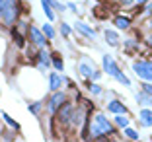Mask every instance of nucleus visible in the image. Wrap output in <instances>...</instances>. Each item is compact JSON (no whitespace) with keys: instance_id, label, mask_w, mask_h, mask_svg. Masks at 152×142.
I'll return each instance as SVG.
<instances>
[{"instance_id":"nucleus-1","label":"nucleus","mask_w":152,"mask_h":142,"mask_svg":"<svg viewBox=\"0 0 152 142\" xmlns=\"http://www.w3.org/2000/svg\"><path fill=\"white\" fill-rule=\"evenodd\" d=\"M82 134H84L88 140H98L102 136H115L117 134V127L103 115V113H96L92 119L88 117L86 125L82 127Z\"/></svg>"},{"instance_id":"nucleus-2","label":"nucleus","mask_w":152,"mask_h":142,"mask_svg":"<svg viewBox=\"0 0 152 142\" xmlns=\"http://www.w3.org/2000/svg\"><path fill=\"white\" fill-rule=\"evenodd\" d=\"M18 16H20L18 0H4V2H0V22L4 23V27L12 29L18 23Z\"/></svg>"},{"instance_id":"nucleus-3","label":"nucleus","mask_w":152,"mask_h":142,"mask_svg":"<svg viewBox=\"0 0 152 142\" xmlns=\"http://www.w3.org/2000/svg\"><path fill=\"white\" fill-rule=\"evenodd\" d=\"M74 101H70V99H66V101L61 105V109H58L57 113H55V121H57L63 129H66V127H70V119H72V111H74Z\"/></svg>"},{"instance_id":"nucleus-4","label":"nucleus","mask_w":152,"mask_h":142,"mask_svg":"<svg viewBox=\"0 0 152 142\" xmlns=\"http://www.w3.org/2000/svg\"><path fill=\"white\" fill-rule=\"evenodd\" d=\"M133 72L144 82H152V60H133Z\"/></svg>"},{"instance_id":"nucleus-5","label":"nucleus","mask_w":152,"mask_h":142,"mask_svg":"<svg viewBox=\"0 0 152 142\" xmlns=\"http://www.w3.org/2000/svg\"><path fill=\"white\" fill-rule=\"evenodd\" d=\"M26 37H27V41H29L33 47H37V49H45V45H47V37H45L43 31H41L39 27H35V25L27 27Z\"/></svg>"},{"instance_id":"nucleus-6","label":"nucleus","mask_w":152,"mask_h":142,"mask_svg":"<svg viewBox=\"0 0 152 142\" xmlns=\"http://www.w3.org/2000/svg\"><path fill=\"white\" fill-rule=\"evenodd\" d=\"M66 99L68 98H66V92H64V90H58V92H53V93H51V98L47 99V109H49L51 115H55Z\"/></svg>"},{"instance_id":"nucleus-7","label":"nucleus","mask_w":152,"mask_h":142,"mask_svg":"<svg viewBox=\"0 0 152 142\" xmlns=\"http://www.w3.org/2000/svg\"><path fill=\"white\" fill-rule=\"evenodd\" d=\"M102 66H103V72H107V76H111V78H115V76L121 72L119 64L113 60L111 55H103V58H102Z\"/></svg>"},{"instance_id":"nucleus-8","label":"nucleus","mask_w":152,"mask_h":142,"mask_svg":"<svg viewBox=\"0 0 152 142\" xmlns=\"http://www.w3.org/2000/svg\"><path fill=\"white\" fill-rule=\"evenodd\" d=\"M74 29L78 31V33H82V35H84L86 39H90V41L96 39V29L92 25H88V23H84V22H76L74 23Z\"/></svg>"},{"instance_id":"nucleus-9","label":"nucleus","mask_w":152,"mask_h":142,"mask_svg":"<svg viewBox=\"0 0 152 142\" xmlns=\"http://www.w3.org/2000/svg\"><path fill=\"white\" fill-rule=\"evenodd\" d=\"M64 84V76L61 72H51L49 74V90L51 92H58Z\"/></svg>"},{"instance_id":"nucleus-10","label":"nucleus","mask_w":152,"mask_h":142,"mask_svg":"<svg viewBox=\"0 0 152 142\" xmlns=\"http://www.w3.org/2000/svg\"><path fill=\"white\" fill-rule=\"evenodd\" d=\"M107 111L113 115H127V107L119 99H111V101H107Z\"/></svg>"},{"instance_id":"nucleus-11","label":"nucleus","mask_w":152,"mask_h":142,"mask_svg":"<svg viewBox=\"0 0 152 142\" xmlns=\"http://www.w3.org/2000/svg\"><path fill=\"white\" fill-rule=\"evenodd\" d=\"M139 123L142 125L144 129H150L152 127V109H148V107H142L139 111Z\"/></svg>"},{"instance_id":"nucleus-12","label":"nucleus","mask_w":152,"mask_h":142,"mask_svg":"<svg viewBox=\"0 0 152 142\" xmlns=\"http://www.w3.org/2000/svg\"><path fill=\"white\" fill-rule=\"evenodd\" d=\"M10 31H12V39H14V43H16V47H18V49H26V41H27V37L23 35V31H20L16 25H14Z\"/></svg>"},{"instance_id":"nucleus-13","label":"nucleus","mask_w":152,"mask_h":142,"mask_svg":"<svg viewBox=\"0 0 152 142\" xmlns=\"http://www.w3.org/2000/svg\"><path fill=\"white\" fill-rule=\"evenodd\" d=\"M51 66L55 68V72H64V62H63V57L61 53H51Z\"/></svg>"},{"instance_id":"nucleus-14","label":"nucleus","mask_w":152,"mask_h":142,"mask_svg":"<svg viewBox=\"0 0 152 142\" xmlns=\"http://www.w3.org/2000/svg\"><path fill=\"white\" fill-rule=\"evenodd\" d=\"M113 25L117 27V29H129L131 27V18L129 16H115V18H113Z\"/></svg>"},{"instance_id":"nucleus-15","label":"nucleus","mask_w":152,"mask_h":142,"mask_svg":"<svg viewBox=\"0 0 152 142\" xmlns=\"http://www.w3.org/2000/svg\"><path fill=\"white\" fill-rule=\"evenodd\" d=\"M137 103L142 107H152V95L146 92H142V90H139L137 92Z\"/></svg>"},{"instance_id":"nucleus-16","label":"nucleus","mask_w":152,"mask_h":142,"mask_svg":"<svg viewBox=\"0 0 152 142\" xmlns=\"http://www.w3.org/2000/svg\"><path fill=\"white\" fill-rule=\"evenodd\" d=\"M94 70H96L94 64H90L88 60H82L80 64H78V72H80V74L84 76V78H88V80L92 78V72H94Z\"/></svg>"},{"instance_id":"nucleus-17","label":"nucleus","mask_w":152,"mask_h":142,"mask_svg":"<svg viewBox=\"0 0 152 142\" xmlns=\"http://www.w3.org/2000/svg\"><path fill=\"white\" fill-rule=\"evenodd\" d=\"M103 35H105V41H107L111 47H117V45H119V33H117L115 29H105Z\"/></svg>"},{"instance_id":"nucleus-18","label":"nucleus","mask_w":152,"mask_h":142,"mask_svg":"<svg viewBox=\"0 0 152 142\" xmlns=\"http://www.w3.org/2000/svg\"><path fill=\"white\" fill-rule=\"evenodd\" d=\"M41 31H43V35L47 37V41H53L55 37H57V31H55V27H53V23H51V22L43 23V27H41Z\"/></svg>"},{"instance_id":"nucleus-19","label":"nucleus","mask_w":152,"mask_h":142,"mask_svg":"<svg viewBox=\"0 0 152 142\" xmlns=\"http://www.w3.org/2000/svg\"><path fill=\"white\" fill-rule=\"evenodd\" d=\"M113 125H115L117 129H127V127H129V117L127 115H115Z\"/></svg>"},{"instance_id":"nucleus-20","label":"nucleus","mask_w":152,"mask_h":142,"mask_svg":"<svg viewBox=\"0 0 152 142\" xmlns=\"http://www.w3.org/2000/svg\"><path fill=\"white\" fill-rule=\"evenodd\" d=\"M88 92L92 93V95H102V93H103V90H102V86H99L98 82L88 80Z\"/></svg>"},{"instance_id":"nucleus-21","label":"nucleus","mask_w":152,"mask_h":142,"mask_svg":"<svg viewBox=\"0 0 152 142\" xmlns=\"http://www.w3.org/2000/svg\"><path fill=\"white\" fill-rule=\"evenodd\" d=\"M123 134H125L129 140H133V142H139V138H140V134L137 133L134 129H131V127H127V129H123Z\"/></svg>"},{"instance_id":"nucleus-22","label":"nucleus","mask_w":152,"mask_h":142,"mask_svg":"<svg viewBox=\"0 0 152 142\" xmlns=\"http://www.w3.org/2000/svg\"><path fill=\"white\" fill-rule=\"evenodd\" d=\"M43 107H45L43 101H33V103H29V105H27V109H29V113H33V115H39Z\"/></svg>"},{"instance_id":"nucleus-23","label":"nucleus","mask_w":152,"mask_h":142,"mask_svg":"<svg viewBox=\"0 0 152 142\" xmlns=\"http://www.w3.org/2000/svg\"><path fill=\"white\" fill-rule=\"evenodd\" d=\"M41 6H43V12H45V16L49 18V22H53V20H55V12H53V6H51V4H47L45 0H41Z\"/></svg>"},{"instance_id":"nucleus-24","label":"nucleus","mask_w":152,"mask_h":142,"mask_svg":"<svg viewBox=\"0 0 152 142\" xmlns=\"http://www.w3.org/2000/svg\"><path fill=\"white\" fill-rule=\"evenodd\" d=\"M123 45H125V49L129 51V53H131V51H139V43H137L134 39H125Z\"/></svg>"},{"instance_id":"nucleus-25","label":"nucleus","mask_w":152,"mask_h":142,"mask_svg":"<svg viewBox=\"0 0 152 142\" xmlns=\"http://www.w3.org/2000/svg\"><path fill=\"white\" fill-rule=\"evenodd\" d=\"M115 80L119 82V84H123L125 88H131V80H129V78L125 76V72H119V74L115 76Z\"/></svg>"},{"instance_id":"nucleus-26","label":"nucleus","mask_w":152,"mask_h":142,"mask_svg":"<svg viewBox=\"0 0 152 142\" xmlns=\"http://www.w3.org/2000/svg\"><path fill=\"white\" fill-rule=\"evenodd\" d=\"M2 119H4V121H6V123H8V127H12V129H14V130H18V129H20V125H18V123H16V121H14V119H12V117H10V115H8V113H4V111H2Z\"/></svg>"},{"instance_id":"nucleus-27","label":"nucleus","mask_w":152,"mask_h":142,"mask_svg":"<svg viewBox=\"0 0 152 142\" xmlns=\"http://www.w3.org/2000/svg\"><path fill=\"white\" fill-rule=\"evenodd\" d=\"M61 33H63V37H70V33H72V27L68 25L66 22H61Z\"/></svg>"},{"instance_id":"nucleus-28","label":"nucleus","mask_w":152,"mask_h":142,"mask_svg":"<svg viewBox=\"0 0 152 142\" xmlns=\"http://www.w3.org/2000/svg\"><path fill=\"white\" fill-rule=\"evenodd\" d=\"M140 90H142V92H146V93H150V95H152V82H144V84L140 86Z\"/></svg>"},{"instance_id":"nucleus-29","label":"nucleus","mask_w":152,"mask_h":142,"mask_svg":"<svg viewBox=\"0 0 152 142\" xmlns=\"http://www.w3.org/2000/svg\"><path fill=\"white\" fill-rule=\"evenodd\" d=\"M144 14H146V16H150V18H152V0H150V2H146V4H144Z\"/></svg>"},{"instance_id":"nucleus-30","label":"nucleus","mask_w":152,"mask_h":142,"mask_svg":"<svg viewBox=\"0 0 152 142\" xmlns=\"http://www.w3.org/2000/svg\"><path fill=\"white\" fill-rule=\"evenodd\" d=\"M99 78H102V70H94V72H92V78H90V80H92V82H98Z\"/></svg>"},{"instance_id":"nucleus-31","label":"nucleus","mask_w":152,"mask_h":142,"mask_svg":"<svg viewBox=\"0 0 152 142\" xmlns=\"http://www.w3.org/2000/svg\"><path fill=\"white\" fill-rule=\"evenodd\" d=\"M121 6H133V0H117Z\"/></svg>"},{"instance_id":"nucleus-32","label":"nucleus","mask_w":152,"mask_h":142,"mask_svg":"<svg viewBox=\"0 0 152 142\" xmlns=\"http://www.w3.org/2000/svg\"><path fill=\"white\" fill-rule=\"evenodd\" d=\"M146 2H150V0H133V4H139V6H144Z\"/></svg>"},{"instance_id":"nucleus-33","label":"nucleus","mask_w":152,"mask_h":142,"mask_svg":"<svg viewBox=\"0 0 152 142\" xmlns=\"http://www.w3.org/2000/svg\"><path fill=\"white\" fill-rule=\"evenodd\" d=\"M66 8H70L72 12H76V10H78V8H76V4H72V2H68V4H66Z\"/></svg>"},{"instance_id":"nucleus-34","label":"nucleus","mask_w":152,"mask_h":142,"mask_svg":"<svg viewBox=\"0 0 152 142\" xmlns=\"http://www.w3.org/2000/svg\"><path fill=\"white\" fill-rule=\"evenodd\" d=\"M146 43H148V45H150V47H152V33H150V35H148V39H146Z\"/></svg>"},{"instance_id":"nucleus-35","label":"nucleus","mask_w":152,"mask_h":142,"mask_svg":"<svg viewBox=\"0 0 152 142\" xmlns=\"http://www.w3.org/2000/svg\"><path fill=\"white\" fill-rule=\"evenodd\" d=\"M111 142H121V140H111Z\"/></svg>"},{"instance_id":"nucleus-36","label":"nucleus","mask_w":152,"mask_h":142,"mask_svg":"<svg viewBox=\"0 0 152 142\" xmlns=\"http://www.w3.org/2000/svg\"><path fill=\"white\" fill-rule=\"evenodd\" d=\"M0 2H4V0H0Z\"/></svg>"}]
</instances>
